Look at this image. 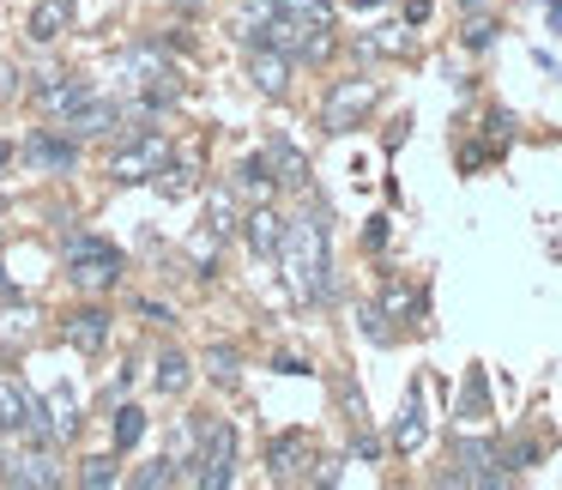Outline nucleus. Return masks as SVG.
Listing matches in <instances>:
<instances>
[{
  "label": "nucleus",
  "mask_w": 562,
  "mask_h": 490,
  "mask_svg": "<svg viewBox=\"0 0 562 490\" xmlns=\"http://www.w3.org/2000/svg\"><path fill=\"white\" fill-rule=\"evenodd\" d=\"M272 260H279L284 291L296 303H327L333 297V243H327V219L321 212H303V219L284 224V243Z\"/></svg>",
  "instance_id": "obj_1"
},
{
  "label": "nucleus",
  "mask_w": 562,
  "mask_h": 490,
  "mask_svg": "<svg viewBox=\"0 0 562 490\" xmlns=\"http://www.w3.org/2000/svg\"><path fill=\"white\" fill-rule=\"evenodd\" d=\"M182 478H188V485H200V490L236 485V424L206 417V430H200V454H194V466H188Z\"/></svg>",
  "instance_id": "obj_2"
},
{
  "label": "nucleus",
  "mask_w": 562,
  "mask_h": 490,
  "mask_svg": "<svg viewBox=\"0 0 562 490\" xmlns=\"http://www.w3.org/2000/svg\"><path fill=\"white\" fill-rule=\"evenodd\" d=\"M67 279L79 291H115L122 285V255H115L103 236H74L67 243Z\"/></svg>",
  "instance_id": "obj_3"
},
{
  "label": "nucleus",
  "mask_w": 562,
  "mask_h": 490,
  "mask_svg": "<svg viewBox=\"0 0 562 490\" xmlns=\"http://www.w3.org/2000/svg\"><path fill=\"white\" fill-rule=\"evenodd\" d=\"M25 164L37 176H74L79 170V140L67 134V127H37V134L25 140Z\"/></svg>",
  "instance_id": "obj_4"
},
{
  "label": "nucleus",
  "mask_w": 562,
  "mask_h": 490,
  "mask_svg": "<svg viewBox=\"0 0 562 490\" xmlns=\"http://www.w3.org/2000/svg\"><path fill=\"white\" fill-rule=\"evenodd\" d=\"M164 164H170V146H164L158 127H146V134H139L134 146H122V152L110 158V176H115V182H151V176H158Z\"/></svg>",
  "instance_id": "obj_5"
},
{
  "label": "nucleus",
  "mask_w": 562,
  "mask_h": 490,
  "mask_svg": "<svg viewBox=\"0 0 562 490\" xmlns=\"http://www.w3.org/2000/svg\"><path fill=\"white\" fill-rule=\"evenodd\" d=\"M502 448L496 442H460L453 448V472H448V485H502Z\"/></svg>",
  "instance_id": "obj_6"
},
{
  "label": "nucleus",
  "mask_w": 562,
  "mask_h": 490,
  "mask_svg": "<svg viewBox=\"0 0 562 490\" xmlns=\"http://www.w3.org/2000/svg\"><path fill=\"white\" fill-rule=\"evenodd\" d=\"M248 79H255L260 98H284L291 91V55L272 49V43H255L248 49Z\"/></svg>",
  "instance_id": "obj_7"
},
{
  "label": "nucleus",
  "mask_w": 562,
  "mask_h": 490,
  "mask_svg": "<svg viewBox=\"0 0 562 490\" xmlns=\"http://www.w3.org/2000/svg\"><path fill=\"white\" fill-rule=\"evenodd\" d=\"M61 333H67V345H74L79 357H98L103 345H110V309H98V303L79 309V315H67Z\"/></svg>",
  "instance_id": "obj_8"
},
{
  "label": "nucleus",
  "mask_w": 562,
  "mask_h": 490,
  "mask_svg": "<svg viewBox=\"0 0 562 490\" xmlns=\"http://www.w3.org/2000/svg\"><path fill=\"white\" fill-rule=\"evenodd\" d=\"M369 103H375V79H351V86H339L327 98V134H345Z\"/></svg>",
  "instance_id": "obj_9"
},
{
  "label": "nucleus",
  "mask_w": 562,
  "mask_h": 490,
  "mask_svg": "<svg viewBox=\"0 0 562 490\" xmlns=\"http://www.w3.org/2000/svg\"><path fill=\"white\" fill-rule=\"evenodd\" d=\"M315 460V442L303 436V430H291V436H272V448H267V466H272V478H303V466Z\"/></svg>",
  "instance_id": "obj_10"
},
{
  "label": "nucleus",
  "mask_w": 562,
  "mask_h": 490,
  "mask_svg": "<svg viewBox=\"0 0 562 490\" xmlns=\"http://www.w3.org/2000/svg\"><path fill=\"white\" fill-rule=\"evenodd\" d=\"M31 417H37V400H31V393L19 388V381L0 376V436H25Z\"/></svg>",
  "instance_id": "obj_11"
},
{
  "label": "nucleus",
  "mask_w": 562,
  "mask_h": 490,
  "mask_svg": "<svg viewBox=\"0 0 562 490\" xmlns=\"http://www.w3.org/2000/svg\"><path fill=\"white\" fill-rule=\"evenodd\" d=\"M67 25H74V0H37V13H31L25 37L31 43H61Z\"/></svg>",
  "instance_id": "obj_12"
},
{
  "label": "nucleus",
  "mask_w": 562,
  "mask_h": 490,
  "mask_svg": "<svg viewBox=\"0 0 562 490\" xmlns=\"http://www.w3.org/2000/svg\"><path fill=\"white\" fill-rule=\"evenodd\" d=\"M243 236H248V248H255L260 260H272V255H279V243H284V219L272 207H255L243 219Z\"/></svg>",
  "instance_id": "obj_13"
},
{
  "label": "nucleus",
  "mask_w": 562,
  "mask_h": 490,
  "mask_svg": "<svg viewBox=\"0 0 562 490\" xmlns=\"http://www.w3.org/2000/svg\"><path fill=\"white\" fill-rule=\"evenodd\" d=\"M267 164H272V182L308 188V164H303V152H296L291 140H272V146H267Z\"/></svg>",
  "instance_id": "obj_14"
},
{
  "label": "nucleus",
  "mask_w": 562,
  "mask_h": 490,
  "mask_svg": "<svg viewBox=\"0 0 562 490\" xmlns=\"http://www.w3.org/2000/svg\"><path fill=\"white\" fill-rule=\"evenodd\" d=\"M67 91H74V74H61V67H49V74L31 79V103H37L43 115H61Z\"/></svg>",
  "instance_id": "obj_15"
},
{
  "label": "nucleus",
  "mask_w": 562,
  "mask_h": 490,
  "mask_svg": "<svg viewBox=\"0 0 562 490\" xmlns=\"http://www.w3.org/2000/svg\"><path fill=\"white\" fill-rule=\"evenodd\" d=\"M188 381H194V364H188L182 352H164L158 357V393H170V400H182Z\"/></svg>",
  "instance_id": "obj_16"
},
{
  "label": "nucleus",
  "mask_w": 562,
  "mask_h": 490,
  "mask_svg": "<svg viewBox=\"0 0 562 490\" xmlns=\"http://www.w3.org/2000/svg\"><path fill=\"white\" fill-rule=\"evenodd\" d=\"M212 236H236V224H243V207H236V188H212V212H206Z\"/></svg>",
  "instance_id": "obj_17"
},
{
  "label": "nucleus",
  "mask_w": 562,
  "mask_h": 490,
  "mask_svg": "<svg viewBox=\"0 0 562 490\" xmlns=\"http://www.w3.org/2000/svg\"><path fill=\"white\" fill-rule=\"evenodd\" d=\"M231 188L267 200V194H272V164H267V158H243V164H236V182H231Z\"/></svg>",
  "instance_id": "obj_18"
},
{
  "label": "nucleus",
  "mask_w": 562,
  "mask_h": 490,
  "mask_svg": "<svg viewBox=\"0 0 562 490\" xmlns=\"http://www.w3.org/2000/svg\"><path fill=\"white\" fill-rule=\"evenodd\" d=\"M200 364H206V376L218 381V388H236V376H243V357H236L231 345H206V357H200Z\"/></svg>",
  "instance_id": "obj_19"
},
{
  "label": "nucleus",
  "mask_w": 562,
  "mask_h": 490,
  "mask_svg": "<svg viewBox=\"0 0 562 490\" xmlns=\"http://www.w3.org/2000/svg\"><path fill=\"white\" fill-rule=\"evenodd\" d=\"M13 485H61V472H55L49 454H25V460H13Z\"/></svg>",
  "instance_id": "obj_20"
},
{
  "label": "nucleus",
  "mask_w": 562,
  "mask_h": 490,
  "mask_svg": "<svg viewBox=\"0 0 562 490\" xmlns=\"http://www.w3.org/2000/svg\"><path fill=\"white\" fill-rule=\"evenodd\" d=\"M139 436H146V412H139V405H122V412H115V454L139 448Z\"/></svg>",
  "instance_id": "obj_21"
},
{
  "label": "nucleus",
  "mask_w": 562,
  "mask_h": 490,
  "mask_svg": "<svg viewBox=\"0 0 562 490\" xmlns=\"http://www.w3.org/2000/svg\"><path fill=\"white\" fill-rule=\"evenodd\" d=\"M417 442H424V412H417V393H412V400H405V412H400V424H393V448L412 454Z\"/></svg>",
  "instance_id": "obj_22"
},
{
  "label": "nucleus",
  "mask_w": 562,
  "mask_h": 490,
  "mask_svg": "<svg viewBox=\"0 0 562 490\" xmlns=\"http://www.w3.org/2000/svg\"><path fill=\"white\" fill-rule=\"evenodd\" d=\"M151 182H158V194H164V200H182L188 188H194V170H188V164H176V158H170V164H164L158 176H151Z\"/></svg>",
  "instance_id": "obj_23"
},
{
  "label": "nucleus",
  "mask_w": 562,
  "mask_h": 490,
  "mask_svg": "<svg viewBox=\"0 0 562 490\" xmlns=\"http://www.w3.org/2000/svg\"><path fill=\"white\" fill-rule=\"evenodd\" d=\"M134 485H146V490H158V485H182V472H176V460H151V466H139Z\"/></svg>",
  "instance_id": "obj_24"
},
{
  "label": "nucleus",
  "mask_w": 562,
  "mask_h": 490,
  "mask_svg": "<svg viewBox=\"0 0 562 490\" xmlns=\"http://www.w3.org/2000/svg\"><path fill=\"white\" fill-rule=\"evenodd\" d=\"M79 478H86V485H115V460H86V472H79Z\"/></svg>",
  "instance_id": "obj_25"
},
{
  "label": "nucleus",
  "mask_w": 562,
  "mask_h": 490,
  "mask_svg": "<svg viewBox=\"0 0 562 490\" xmlns=\"http://www.w3.org/2000/svg\"><path fill=\"white\" fill-rule=\"evenodd\" d=\"M490 37H496L490 19H472V25H465V49H490Z\"/></svg>",
  "instance_id": "obj_26"
},
{
  "label": "nucleus",
  "mask_w": 562,
  "mask_h": 490,
  "mask_svg": "<svg viewBox=\"0 0 562 490\" xmlns=\"http://www.w3.org/2000/svg\"><path fill=\"white\" fill-rule=\"evenodd\" d=\"M13 98H19V67L0 62V103H13Z\"/></svg>",
  "instance_id": "obj_27"
},
{
  "label": "nucleus",
  "mask_w": 562,
  "mask_h": 490,
  "mask_svg": "<svg viewBox=\"0 0 562 490\" xmlns=\"http://www.w3.org/2000/svg\"><path fill=\"white\" fill-rule=\"evenodd\" d=\"M381 303H387V315H405V309H412L417 297H412V291H400V285H387V297H381Z\"/></svg>",
  "instance_id": "obj_28"
},
{
  "label": "nucleus",
  "mask_w": 562,
  "mask_h": 490,
  "mask_svg": "<svg viewBox=\"0 0 562 490\" xmlns=\"http://www.w3.org/2000/svg\"><path fill=\"white\" fill-rule=\"evenodd\" d=\"M465 412H484V376L472 369V381H465Z\"/></svg>",
  "instance_id": "obj_29"
},
{
  "label": "nucleus",
  "mask_w": 562,
  "mask_h": 490,
  "mask_svg": "<svg viewBox=\"0 0 562 490\" xmlns=\"http://www.w3.org/2000/svg\"><path fill=\"white\" fill-rule=\"evenodd\" d=\"M139 315H146V321H164V327H170V321H176V315H170V309H164V303H139Z\"/></svg>",
  "instance_id": "obj_30"
},
{
  "label": "nucleus",
  "mask_w": 562,
  "mask_h": 490,
  "mask_svg": "<svg viewBox=\"0 0 562 490\" xmlns=\"http://www.w3.org/2000/svg\"><path fill=\"white\" fill-rule=\"evenodd\" d=\"M7 164H13V146H7V140H0V176H7Z\"/></svg>",
  "instance_id": "obj_31"
},
{
  "label": "nucleus",
  "mask_w": 562,
  "mask_h": 490,
  "mask_svg": "<svg viewBox=\"0 0 562 490\" xmlns=\"http://www.w3.org/2000/svg\"><path fill=\"white\" fill-rule=\"evenodd\" d=\"M550 25H557V31H562V0H550Z\"/></svg>",
  "instance_id": "obj_32"
},
{
  "label": "nucleus",
  "mask_w": 562,
  "mask_h": 490,
  "mask_svg": "<svg viewBox=\"0 0 562 490\" xmlns=\"http://www.w3.org/2000/svg\"><path fill=\"white\" fill-rule=\"evenodd\" d=\"M460 7H484V0H460Z\"/></svg>",
  "instance_id": "obj_33"
}]
</instances>
